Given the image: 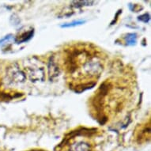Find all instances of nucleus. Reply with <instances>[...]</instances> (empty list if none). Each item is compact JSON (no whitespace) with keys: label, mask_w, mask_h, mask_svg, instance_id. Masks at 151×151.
<instances>
[{"label":"nucleus","mask_w":151,"mask_h":151,"mask_svg":"<svg viewBox=\"0 0 151 151\" xmlns=\"http://www.w3.org/2000/svg\"><path fill=\"white\" fill-rule=\"evenodd\" d=\"M64 70L70 88L76 92L93 86L103 70L102 59L93 48L78 45L67 51Z\"/></svg>","instance_id":"1"},{"label":"nucleus","mask_w":151,"mask_h":151,"mask_svg":"<svg viewBox=\"0 0 151 151\" xmlns=\"http://www.w3.org/2000/svg\"><path fill=\"white\" fill-rule=\"evenodd\" d=\"M131 88L124 80H107L90 99L92 113L101 124L109 121V119H118L119 115L131 106Z\"/></svg>","instance_id":"2"},{"label":"nucleus","mask_w":151,"mask_h":151,"mask_svg":"<svg viewBox=\"0 0 151 151\" xmlns=\"http://www.w3.org/2000/svg\"><path fill=\"white\" fill-rule=\"evenodd\" d=\"M61 151H98L91 137L84 134H76L63 144Z\"/></svg>","instance_id":"3"},{"label":"nucleus","mask_w":151,"mask_h":151,"mask_svg":"<svg viewBox=\"0 0 151 151\" xmlns=\"http://www.w3.org/2000/svg\"><path fill=\"white\" fill-rule=\"evenodd\" d=\"M150 138V125H145L140 129V131L137 132V139H139V142H146V139Z\"/></svg>","instance_id":"4"}]
</instances>
